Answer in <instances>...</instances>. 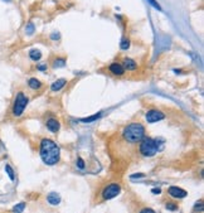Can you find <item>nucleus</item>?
Returning <instances> with one entry per match:
<instances>
[{"label": "nucleus", "instance_id": "f257e3e1", "mask_svg": "<svg viewBox=\"0 0 204 213\" xmlns=\"http://www.w3.org/2000/svg\"><path fill=\"white\" fill-rule=\"evenodd\" d=\"M40 158L47 165H54L59 160V148L49 139H43L40 143Z\"/></svg>", "mask_w": 204, "mask_h": 213}, {"label": "nucleus", "instance_id": "f03ea898", "mask_svg": "<svg viewBox=\"0 0 204 213\" xmlns=\"http://www.w3.org/2000/svg\"><path fill=\"white\" fill-rule=\"evenodd\" d=\"M145 129L141 124H130L124 130V139L129 143H138L144 138Z\"/></svg>", "mask_w": 204, "mask_h": 213}, {"label": "nucleus", "instance_id": "7ed1b4c3", "mask_svg": "<svg viewBox=\"0 0 204 213\" xmlns=\"http://www.w3.org/2000/svg\"><path fill=\"white\" fill-rule=\"evenodd\" d=\"M140 144V151L144 156H154L158 151V144L151 138H142Z\"/></svg>", "mask_w": 204, "mask_h": 213}, {"label": "nucleus", "instance_id": "20e7f679", "mask_svg": "<svg viewBox=\"0 0 204 213\" xmlns=\"http://www.w3.org/2000/svg\"><path fill=\"white\" fill-rule=\"evenodd\" d=\"M27 104H28L27 96H25L24 93L19 92L18 95H16V97H15V102H14V106H13V112H14V115H15V116H20V115L23 114V111H24L25 106H27Z\"/></svg>", "mask_w": 204, "mask_h": 213}, {"label": "nucleus", "instance_id": "39448f33", "mask_svg": "<svg viewBox=\"0 0 204 213\" xmlns=\"http://www.w3.org/2000/svg\"><path fill=\"white\" fill-rule=\"evenodd\" d=\"M120 192H121V187L118 184H110L102 192V197L105 199H112L116 195L120 194Z\"/></svg>", "mask_w": 204, "mask_h": 213}, {"label": "nucleus", "instance_id": "423d86ee", "mask_svg": "<svg viewBox=\"0 0 204 213\" xmlns=\"http://www.w3.org/2000/svg\"><path fill=\"white\" fill-rule=\"evenodd\" d=\"M165 117V115L163 112L158 111V110H150V111L146 114V120L148 122H156V121H160L163 120Z\"/></svg>", "mask_w": 204, "mask_h": 213}, {"label": "nucleus", "instance_id": "0eeeda50", "mask_svg": "<svg viewBox=\"0 0 204 213\" xmlns=\"http://www.w3.org/2000/svg\"><path fill=\"white\" fill-rule=\"evenodd\" d=\"M169 194L172 195V197H174V198H184V197H186V193L184 189H182V188H179V187H170L169 188Z\"/></svg>", "mask_w": 204, "mask_h": 213}, {"label": "nucleus", "instance_id": "6e6552de", "mask_svg": "<svg viewBox=\"0 0 204 213\" xmlns=\"http://www.w3.org/2000/svg\"><path fill=\"white\" fill-rule=\"evenodd\" d=\"M110 71H111L114 74H116V76H122L125 68L120 63H112L111 66H110Z\"/></svg>", "mask_w": 204, "mask_h": 213}, {"label": "nucleus", "instance_id": "1a4fd4ad", "mask_svg": "<svg viewBox=\"0 0 204 213\" xmlns=\"http://www.w3.org/2000/svg\"><path fill=\"white\" fill-rule=\"evenodd\" d=\"M48 202L50 204H53V206H57V204H59V202H61V195H59L58 193L53 192V193H49L48 197H47Z\"/></svg>", "mask_w": 204, "mask_h": 213}, {"label": "nucleus", "instance_id": "9d476101", "mask_svg": "<svg viewBox=\"0 0 204 213\" xmlns=\"http://www.w3.org/2000/svg\"><path fill=\"white\" fill-rule=\"evenodd\" d=\"M47 127L49 129V131L57 132L59 130V122L57 120H54V119H49V120L47 121Z\"/></svg>", "mask_w": 204, "mask_h": 213}, {"label": "nucleus", "instance_id": "9b49d317", "mask_svg": "<svg viewBox=\"0 0 204 213\" xmlns=\"http://www.w3.org/2000/svg\"><path fill=\"white\" fill-rule=\"evenodd\" d=\"M66 83H67L66 80H58V81H56L54 83H52V86H50V90H52V91H59V90H62V88L66 86Z\"/></svg>", "mask_w": 204, "mask_h": 213}, {"label": "nucleus", "instance_id": "f8f14e48", "mask_svg": "<svg viewBox=\"0 0 204 213\" xmlns=\"http://www.w3.org/2000/svg\"><path fill=\"white\" fill-rule=\"evenodd\" d=\"M122 67L127 68V70H130V71H134V70H136V63H135V61H132L130 58H125Z\"/></svg>", "mask_w": 204, "mask_h": 213}, {"label": "nucleus", "instance_id": "ddd939ff", "mask_svg": "<svg viewBox=\"0 0 204 213\" xmlns=\"http://www.w3.org/2000/svg\"><path fill=\"white\" fill-rule=\"evenodd\" d=\"M29 57L33 59V61H39V59L42 58V53L38 49H32L29 52Z\"/></svg>", "mask_w": 204, "mask_h": 213}, {"label": "nucleus", "instance_id": "4468645a", "mask_svg": "<svg viewBox=\"0 0 204 213\" xmlns=\"http://www.w3.org/2000/svg\"><path fill=\"white\" fill-rule=\"evenodd\" d=\"M28 83H29V87L33 88V90H38V88H40V86H42L40 82H39L38 80H36V78H30Z\"/></svg>", "mask_w": 204, "mask_h": 213}, {"label": "nucleus", "instance_id": "2eb2a0df", "mask_svg": "<svg viewBox=\"0 0 204 213\" xmlns=\"http://www.w3.org/2000/svg\"><path fill=\"white\" fill-rule=\"evenodd\" d=\"M100 116H101V112L95 114V115H92V116H90V117H87V119H82V122H92V121L97 120Z\"/></svg>", "mask_w": 204, "mask_h": 213}, {"label": "nucleus", "instance_id": "dca6fc26", "mask_svg": "<svg viewBox=\"0 0 204 213\" xmlns=\"http://www.w3.org/2000/svg\"><path fill=\"white\" fill-rule=\"evenodd\" d=\"M5 172L8 173V175H9V178H10L12 180H14V179H15L14 172H13V169H12V167H10V165H5Z\"/></svg>", "mask_w": 204, "mask_h": 213}, {"label": "nucleus", "instance_id": "f3484780", "mask_svg": "<svg viewBox=\"0 0 204 213\" xmlns=\"http://www.w3.org/2000/svg\"><path fill=\"white\" fill-rule=\"evenodd\" d=\"M24 207H25V204H24V203H19V204H16V206H14L13 211H14L15 213H20V212L24 211Z\"/></svg>", "mask_w": 204, "mask_h": 213}, {"label": "nucleus", "instance_id": "a211bd4d", "mask_svg": "<svg viewBox=\"0 0 204 213\" xmlns=\"http://www.w3.org/2000/svg\"><path fill=\"white\" fill-rule=\"evenodd\" d=\"M129 46H130V42L127 40V39H122V42H121V48H122V49H127V48H129Z\"/></svg>", "mask_w": 204, "mask_h": 213}, {"label": "nucleus", "instance_id": "6ab92c4d", "mask_svg": "<svg viewBox=\"0 0 204 213\" xmlns=\"http://www.w3.org/2000/svg\"><path fill=\"white\" fill-rule=\"evenodd\" d=\"M64 63V59H57V61H54V67H63Z\"/></svg>", "mask_w": 204, "mask_h": 213}, {"label": "nucleus", "instance_id": "aec40b11", "mask_svg": "<svg viewBox=\"0 0 204 213\" xmlns=\"http://www.w3.org/2000/svg\"><path fill=\"white\" fill-rule=\"evenodd\" d=\"M148 2L151 4V6H154L155 8V9H158V10H161V6L155 2V0H148Z\"/></svg>", "mask_w": 204, "mask_h": 213}, {"label": "nucleus", "instance_id": "412c9836", "mask_svg": "<svg viewBox=\"0 0 204 213\" xmlns=\"http://www.w3.org/2000/svg\"><path fill=\"white\" fill-rule=\"evenodd\" d=\"M84 167H86V165H84V161H83L81 158H78V159H77V168L84 169Z\"/></svg>", "mask_w": 204, "mask_h": 213}, {"label": "nucleus", "instance_id": "4be33fe9", "mask_svg": "<svg viewBox=\"0 0 204 213\" xmlns=\"http://www.w3.org/2000/svg\"><path fill=\"white\" fill-rule=\"evenodd\" d=\"M166 208H168L169 211H175L178 207H176V204H174V203H168V204H166Z\"/></svg>", "mask_w": 204, "mask_h": 213}, {"label": "nucleus", "instance_id": "5701e85b", "mask_svg": "<svg viewBox=\"0 0 204 213\" xmlns=\"http://www.w3.org/2000/svg\"><path fill=\"white\" fill-rule=\"evenodd\" d=\"M33 30H34L33 24H29V25H28V29H27V33H28V34H32V33H33Z\"/></svg>", "mask_w": 204, "mask_h": 213}, {"label": "nucleus", "instance_id": "b1692460", "mask_svg": "<svg viewBox=\"0 0 204 213\" xmlns=\"http://www.w3.org/2000/svg\"><path fill=\"white\" fill-rule=\"evenodd\" d=\"M202 207H203V203H202V201H200L199 204H197V206H195V211H202V209H203Z\"/></svg>", "mask_w": 204, "mask_h": 213}, {"label": "nucleus", "instance_id": "393cba45", "mask_svg": "<svg viewBox=\"0 0 204 213\" xmlns=\"http://www.w3.org/2000/svg\"><path fill=\"white\" fill-rule=\"evenodd\" d=\"M140 213H155L152 209H150V208H145V209H142Z\"/></svg>", "mask_w": 204, "mask_h": 213}, {"label": "nucleus", "instance_id": "a878e982", "mask_svg": "<svg viewBox=\"0 0 204 213\" xmlns=\"http://www.w3.org/2000/svg\"><path fill=\"white\" fill-rule=\"evenodd\" d=\"M152 193H154V194H160V193H161V189H160V188H158V189H152Z\"/></svg>", "mask_w": 204, "mask_h": 213}, {"label": "nucleus", "instance_id": "bb28decb", "mask_svg": "<svg viewBox=\"0 0 204 213\" xmlns=\"http://www.w3.org/2000/svg\"><path fill=\"white\" fill-rule=\"evenodd\" d=\"M44 70H46V66H44V64L39 66V71H44Z\"/></svg>", "mask_w": 204, "mask_h": 213}, {"label": "nucleus", "instance_id": "cd10ccee", "mask_svg": "<svg viewBox=\"0 0 204 213\" xmlns=\"http://www.w3.org/2000/svg\"><path fill=\"white\" fill-rule=\"evenodd\" d=\"M139 177H144V174H135V175H132L131 178H139Z\"/></svg>", "mask_w": 204, "mask_h": 213}, {"label": "nucleus", "instance_id": "c85d7f7f", "mask_svg": "<svg viewBox=\"0 0 204 213\" xmlns=\"http://www.w3.org/2000/svg\"><path fill=\"white\" fill-rule=\"evenodd\" d=\"M58 34H52V39H58Z\"/></svg>", "mask_w": 204, "mask_h": 213}]
</instances>
